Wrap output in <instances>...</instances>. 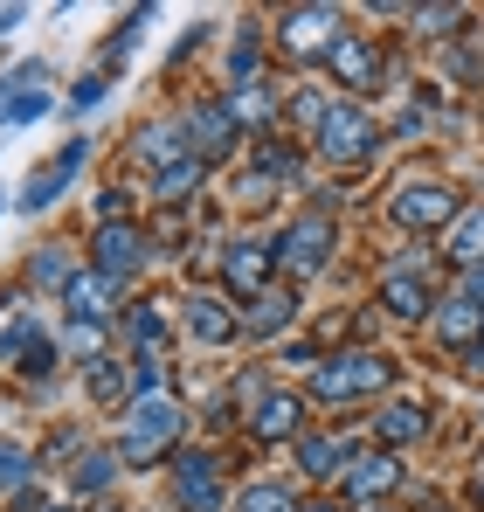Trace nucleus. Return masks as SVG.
Returning <instances> with one entry per match:
<instances>
[{"instance_id": "f8f14e48", "label": "nucleus", "mask_w": 484, "mask_h": 512, "mask_svg": "<svg viewBox=\"0 0 484 512\" xmlns=\"http://www.w3.org/2000/svg\"><path fill=\"white\" fill-rule=\"evenodd\" d=\"M180 326L194 333V340H208V346H222L229 333H242V312L229 305V298H215V291H194L187 305H180Z\"/></svg>"}, {"instance_id": "c85d7f7f", "label": "nucleus", "mask_w": 484, "mask_h": 512, "mask_svg": "<svg viewBox=\"0 0 484 512\" xmlns=\"http://www.w3.org/2000/svg\"><path fill=\"white\" fill-rule=\"evenodd\" d=\"M450 256L471 263V270L484 263V208H464V215H457V229H450Z\"/></svg>"}, {"instance_id": "a211bd4d", "label": "nucleus", "mask_w": 484, "mask_h": 512, "mask_svg": "<svg viewBox=\"0 0 484 512\" xmlns=\"http://www.w3.org/2000/svg\"><path fill=\"white\" fill-rule=\"evenodd\" d=\"M325 70H332L339 84H360V90H367L374 77H381V56H374L360 35H339V42L325 49Z\"/></svg>"}, {"instance_id": "6ab92c4d", "label": "nucleus", "mask_w": 484, "mask_h": 512, "mask_svg": "<svg viewBox=\"0 0 484 512\" xmlns=\"http://www.w3.org/2000/svg\"><path fill=\"white\" fill-rule=\"evenodd\" d=\"M381 305L395 312V319H422L436 298H429V284H422V270L402 263V270H388V284H381Z\"/></svg>"}, {"instance_id": "412c9836", "label": "nucleus", "mask_w": 484, "mask_h": 512, "mask_svg": "<svg viewBox=\"0 0 484 512\" xmlns=\"http://www.w3.org/2000/svg\"><path fill=\"white\" fill-rule=\"evenodd\" d=\"M132 153H139L153 173H166V167H180L194 146H187V132H180V125H146V132L132 139Z\"/></svg>"}, {"instance_id": "f257e3e1", "label": "nucleus", "mask_w": 484, "mask_h": 512, "mask_svg": "<svg viewBox=\"0 0 484 512\" xmlns=\"http://www.w3.org/2000/svg\"><path fill=\"white\" fill-rule=\"evenodd\" d=\"M180 429H187V409H180L173 395L132 402V409L118 416V457H125V471H146V464L173 457V450H180Z\"/></svg>"}, {"instance_id": "9b49d317", "label": "nucleus", "mask_w": 484, "mask_h": 512, "mask_svg": "<svg viewBox=\"0 0 484 512\" xmlns=\"http://www.w3.org/2000/svg\"><path fill=\"white\" fill-rule=\"evenodd\" d=\"M56 353H63V340H49L35 319H14V326L0 333V360H14L21 374H49V367H56Z\"/></svg>"}, {"instance_id": "ddd939ff", "label": "nucleus", "mask_w": 484, "mask_h": 512, "mask_svg": "<svg viewBox=\"0 0 484 512\" xmlns=\"http://www.w3.org/2000/svg\"><path fill=\"white\" fill-rule=\"evenodd\" d=\"M339 35H346V14L339 7H291L284 14V49H319L325 56Z\"/></svg>"}, {"instance_id": "cd10ccee", "label": "nucleus", "mask_w": 484, "mask_h": 512, "mask_svg": "<svg viewBox=\"0 0 484 512\" xmlns=\"http://www.w3.org/2000/svg\"><path fill=\"white\" fill-rule=\"evenodd\" d=\"M0 492H7L14 506L35 492V457H28L21 443H0Z\"/></svg>"}, {"instance_id": "dca6fc26", "label": "nucleus", "mask_w": 484, "mask_h": 512, "mask_svg": "<svg viewBox=\"0 0 484 512\" xmlns=\"http://www.w3.org/2000/svg\"><path fill=\"white\" fill-rule=\"evenodd\" d=\"M429 333L443 346H478V333H484V305L478 298H436V319H429Z\"/></svg>"}, {"instance_id": "c756f323", "label": "nucleus", "mask_w": 484, "mask_h": 512, "mask_svg": "<svg viewBox=\"0 0 484 512\" xmlns=\"http://www.w3.org/2000/svg\"><path fill=\"white\" fill-rule=\"evenodd\" d=\"M201 160H194V153H187V160H180V167H166V173H153V194H160L166 208H173V201H187V194H194V187H201Z\"/></svg>"}, {"instance_id": "4be33fe9", "label": "nucleus", "mask_w": 484, "mask_h": 512, "mask_svg": "<svg viewBox=\"0 0 484 512\" xmlns=\"http://www.w3.org/2000/svg\"><path fill=\"white\" fill-rule=\"evenodd\" d=\"M77 277L83 270H77V256L63 250V243H42V250L28 256V284H35V291H70Z\"/></svg>"}, {"instance_id": "5701e85b", "label": "nucleus", "mask_w": 484, "mask_h": 512, "mask_svg": "<svg viewBox=\"0 0 484 512\" xmlns=\"http://www.w3.org/2000/svg\"><path fill=\"white\" fill-rule=\"evenodd\" d=\"M291 319H298V298H291V291H284V298L263 291V298H249V312H242V333H249V340H270V333H284Z\"/></svg>"}, {"instance_id": "7c9ffc66", "label": "nucleus", "mask_w": 484, "mask_h": 512, "mask_svg": "<svg viewBox=\"0 0 484 512\" xmlns=\"http://www.w3.org/2000/svg\"><path fill=\"white\" fill-rule=\"evenodd\" d=\"M236 512H305V506H298V492H291V485L263 478V485H249V492L236 499Z\"/></svg>"}, {"instance_id": "6e6552de", "label": "nucleus", "mask_w": 484, "mask_h": 512, "mask_svg": "<svg viewBox=\"0 0 484 512\" xmlns=\"http://www.w3.org/2000/svg\"><path fill=\"white\" fill-rule=\"evenodd\" d=\"M90 270L104 277V284H132L139 270H146V236L132 229V222H104L97 236H90Z\"/></svg>"}, {"instance_id": "4c0bfd02", "label": "nucleus", "mask_w": 484, "mask_h": 512, "mask_svg": "<svg viewBox=\"0 0 484 512\" xmlns=\"http://www.w3.org/2000/svg\"><path fill=\"white\" fill-rule=\"evenodd\" d=\"M471 360H484V333H478V346H471Z\"/></svg>"}, {"instance_id": "c9c22d12", "label": "nucleus", "mask_w": 484, "mask_h": 512, "mask_svg": "<svg viewBox=\"0 0 484 512\" xmlns=\"http://www.w3.org/2000/svg\"><path fill=\"white\" fill-rule=\"evenodd\" d=\"M464 298H484V263L471 270V284H464Z\"/></svg>"}, {"instance_id": "7ed1b4c3", "label": "nucleus", "mask_w": 484, "mask_h": 512, "mask_svg": "<svg viewBox=\"0 0 484 512\" xmlns=\"http://www.w3.org/2000/svg\"><path fill=\"white\" fill-rule=\"evenodd\" d=\"M173 506L180 512H229V471L208 443L173 450Z\"/></svg>"}, {"instance_id": "f03ea898", "label": "nucleus", "mask_w": 484, "mask_h": 512, "mask_svg": "<svg viewBox=\"0 0 484 512\" xmlns=\"http://www.w3.org/2000/svg\"><path fill=\"white\" fill-rule=\"evenodd\" d=\"M395 381V360L381 353H332V360H312V395L319 402H360V395H381Z\"/></svg>"}, {"instance_id": "473e14b6", "label": "nucleus", "mask_w": 484, "mask_h": 512, "mask_svg": "<svg viewBox=\"0 0 484 512\" xmlns=\"http://www.w3.org/2000/svg\"><path fill=\"white\" fill-rule=\"evenodd\" d=\"M415 28L422 35H457L464 28V7H415Z\"/></svg>"}, {"instance_id": "aec40b11", "label": "nucleus", "mask_w": 484, "mask_h": 512, "mask_svg": "<svg viewBox=\"0 0 484 512\" xmlns=\"http://www.w3.org/2000/svg\"><path fill=\"white\" fill-rule=\"evenodd\" d=\"M118 478H125V457H118V443H111V450H83L77 471H70V492L97 499V492H111Z\"/></svg>"}, {"instance_id": "0eeeda50", "label": "nucleus", "mask_w": 484, "mask_h": 512, "mask_svg": "<svg viewBox=\"0 0 484 512\" xmlns=\"http://www.w3.org/2000/svg\"><path fill=\"white\" fill-rule=\"evenodd\" d=\"M180 132H187V146H194V160L201 167H215V160H229V146L242 139V118L229 97H208V104H194L187 118H180Z\"/></svg>"}, {"instance_id": "f3484780", "label": "nucleus", "mask_w": 484, "mask_h": 512, "mask_svg": "<svg viewBox=\"0 0 484 512\" xmlns=\"http://www.w3.org/2000/svg\"><path fill=\"white\" fill-rule=\"evenodd\" d=\"M346 464H353V443H346V436H312V429H305V436H298V471H305V478H346Z\"/></svg>"}, {"instance_id": "b1692460", "label": "nucleus", "mask_w": 484, "mask_h": 512, "mask_svg": "<svg viewBox=\"0 0 484 512\" xmlns=\"http://www.w3.org/2000/svg\"><path fill=\"white\" fill-rule=\"evenodd\" d=\"M166 326H173V305H166V298H139V305H132V319H125V333H132L139 353H153V346L166 340Z\"/></svg>"}, {"instance_id": "a19ab883", "label": "nucleus", "mask_w": 484, "mask_h": 512, "mask_svg": "<svg viewBox=\"0 0 484 512\" xmlns=\"http://www.w3.org/2000/svg\"><path fill=\"white\" fill-rule=\"evenodd\" d=\"M436 512H450V506H436Z\"/></svg>"}, {"instance_id": "e433bc0d", "label": "nucleus", "mask_w": 484, "mask_h": 512, "mask_svg": "<svg viewBox=\"0 0 484 512\" xmlns=\"http://www.w3.org/2000/svg\"><path fill=\"white\" fill-rule=\"evenodd\" d=\"M21 512H70V506H35V499H21Z\"/></svg>"}, {"instance_id": "58836bf2", "label": "nucleus", "mask_w": 484, "mask_h": 512, "mask_svg": "<svg viewBox=\"0 0 484 512\" xmlns=\"http://www.w3.org/2000/svg\"><path fill=\"white\" fill-rule=\"evenodd\" d=\"M305 512H339V506H305Z\"/></svg>"}, {"instance_id": "20e7f679", "label": "nucleus", "mask_w": 484, "mask_h": 512, "mask_svg": "<svg viewBox=\"0 0 484 512\" xmlns=\"http://www.w3.org/2000/svg\"><path fill=\"white\" fill-rule=\"evenodd\" d=\"M388 215H395V229H457V215H464V194L450 187V180H408L388 194Z\"/></svg>"}, {"instance_id": "2eb2a0df", "label": "nucleus", "mask_w": 484, "mask_h": 512, "mask_svg": "<svg viewBox=\"0 0 484 512\" xmlns=\"http://www.w3.org/2000/svg\"><path fill=\"white\" fill-rule=\"evenodd\" d=\"M83 160H90V146H83V139H70V146H63V153H56L49 167H42L35 180H28V187H21V208H49V201H56V194H63L70 180H77Z\"/></svg>"}, {"instance_id": "423d86ee", "label": "nucleus", "mask_w": 484, "mask_h": 512, "mask_svg": "<svg viewBox=\"0 0 484 512\" xmlns=\"http://www.w3.org/2000/svg\"><path fill=\"white\" fill-rule=\"evenodd\" d=\"M374 146H381V125L360 104H339L332 97V111H325V125H319V153L332 167H360V160H374Z\"/></svg>"}, {"instance_id": "a878e982", "label": "nucleus", "mask_w": 484, "mask_h": 512, "mask_svg": "<svg viewBox=\"0 0 484 512\" xmlns=\"http://www.w3.org/2000/svg\"><path fill=\"white\" fill-rule=\"evenodd\" d=\"M374 429H381L388 450H402V443H415V436H429V416H422L415 402H388V409L374 416Z\"/></svg>"}, {"instance_id": "1a4fd4ad", "label": "nucleus", "mask_w": 484, "mask_h": 512, "mask_svg": "<svg viewBox=\"0 0 484 512\" xmlns=\"http://www.w3.org/2000/svg\"><path fill=\"white\" fill-rule=\"evenodd\" d=\"M249 429H256L263 443L305 436V402H298V395H284V388H263V395L249 402Z\"/></svg>"}, {"instance_id": "2f4dec72", "label": "nucleus", "mask_w": 484, "mask_h": 512, "mask_svg": "<svg viewBox=\"0 0 484 512\" xmlns=\"http://www.w3.org/2000/svg\"><path fill=\"white\" fill-rule=\"evenodd\" d=\"M256 173H263V180H305V160H298V146L263 139V146H256Z\"/></svg>"}, {"instance_id": "9d476101", "label": "nucleus", "mask_w": 484, "mask_h": 512, "mask_svg": "<svg viewBox=\"0 0 484 512\" xmlns=\"http://www.w3.org/2000/svg\"><path fill=\"white\" fill-rule=\"evenodd\" d=\"M270 243H249V236H236L229 250H222V284L236 291V298H263V277H270Z\"/></svg>"}, {"instance_id": "ea45409f", "label": "nucleus", "mask_w": 484, "mask_h": 512, "mask_svg": "<svg viewBox=\"0 0 484 512\" xmlns=\"http://www.w3.org/2000/svg\"><path fill=\"white\" fill-rule=\"evenodd\" d=\"M367 512H388V506H367Z\"/></svg>"}, {"instance_id": "4468645a", "label": "nucleus", "mask_w": 484, "mask_h": 512, "mask_svg": "<svg viewBox=\"0 0 484 512\" xmlns=\"http://www.w3.org/2000/svg\"><path fill=\"white\" fill-rule=\"evenodd\" d=\"M402 478H408V464L395 457V450H381V457H353V464H346V492L367 499V506H381V492H395Z\"/></svg>"}, {"instance_id": "f704fd0d", "label": "nucleus", "mask_w": 484, "mask_h": 512, "mask_svg": "<svg viewBox=\"0 0 484 512\" xmlns=\"http://www.w3.org/2000/svg\"><path fill=\"white\" fill-rule=\"evenodd\" d=\"M70 97H77V104H97V97H104V77H97V70H90V77H77V90H70Z\"/></svg>"}, {"instance_id": "393cba45", "label": "nucleus", "mask_w": 484, "mask_h": 512, "mask_svg": "<svg viewBox=\"0 0 484 512\" xmlns=\"http://www.w3.org/2000/svg\"><path fill=\"white\" fill-rule=\"evenodd\" d=\"M111 291H118V284H104V277L90 270V277H77V284L63 291V305H70V319H104V326H111Z\"/></svg>"}, {"instance_id": "72a5a7b5", "label": "nucleus", "mask_w": 484, "mask_h": 512, "mask_svg": "<svg viewBox=\"0 0 484 512\" xmlns=\"http://www.w3.org/2000/svg\"><path fill=\"white\" fill-rule=\"evenodd\" d=\"M104 222H125V194H118V187L97 194V229H104Z\"/></svg>"}, {"instance_id": "bb28decb", "label": "nucleus", "mask_w": 484, "mask_h": 512, "mask_svg": "<svg viewBox=\"0 0 484 512\" xmlns=\"http://www.w3.org/2000/svg\"><path fill=\"white\" fill-rule=\"evenodd\" d=\"M104 333H111L104 319H63V353H70L77 367H97V360H104Z\"/></svg>"}, {"instance_id": "39448f33", "label": "nucleus", "mask_w": 484, "mask_h": 512, "mask_svg": "<svg viewBox=\"0 0 484 512\" xmlns=\"http://www.w3.org/2000/svg\"><path fill=\"white\" fill-rule=\"evenodd\" d=\"M332 250H339V222H332L325 208H319V215H298V222L270 243V256H277L291 277H319L325 263H332Z\"/></svg>"}]
</instances>
